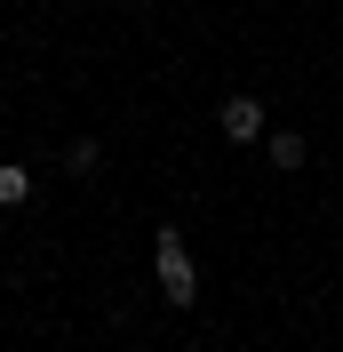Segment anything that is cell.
<instances>
[{"instance_id":"obj_1","label":"cell","mask_w":343,"mask_h":352,"mask_svg":"<svg viewBox=\"0 0 343 352\" xmlns=\"http://www.w3.org/2000/svg\"><path fill=\"white\" fill-rule=\"evenodd\" d=\"M152 272H160V296H168V305H192L200 296V264H192V248H184L176 224L152 232Z\"/></svg>"},{"instance_id":"obj_2","label":"cell","mask_w":343,"mask_h":352,"mask_svg":"<svg viewBox=\"0 0 343 352\" xmlns=\"http://www.w3.org/2000/svg\"><path fill=\"white\" fill-rule=\"evenodd\" d=\"M215 129H224V144H263V104L256 96H224V112H215Z\"/></svg>"},{"instance_id":"obj_3","label":"cell","mask_w":343,"mask_h":352,"mask_svg":"<svg viewBox=\"0 0 343 352\" xmlns=\"http://www.w3.org/2000/svg\"><path fill=\"white\" fill-rule=\"evenodd\" d=\"M303 153H311V144H303L296 129H272V136H263V160H272V168H303Z\"/></svg>"},{"instance_id":"obj_4","label":"cell","mask_w":343,"mask_h":352,"mask_svg":"<svg viewBox=\"0 0 343 352\" xmlns=\"http://www.w3.org/2000/svg\"><path fill=\"white\" fill-rule=\"evenodd\" d=\"M32 200V168L24 160H0V208H24Z\"/></svg>"},{"instance_id":"obj_5","label":"cell","mask_w":343,"mask_h":352,"mask_svg":"<svg viewBox=\"0 0 343 352\" xmlns=\"http://www.w3.org/2000/svg\"><path fill=\"white\" fill-rule=\"evenodd\" d=\"M96 160H104V144H88V136H72V144H64V176H88Z\"/></svg>"}]
</instances>
